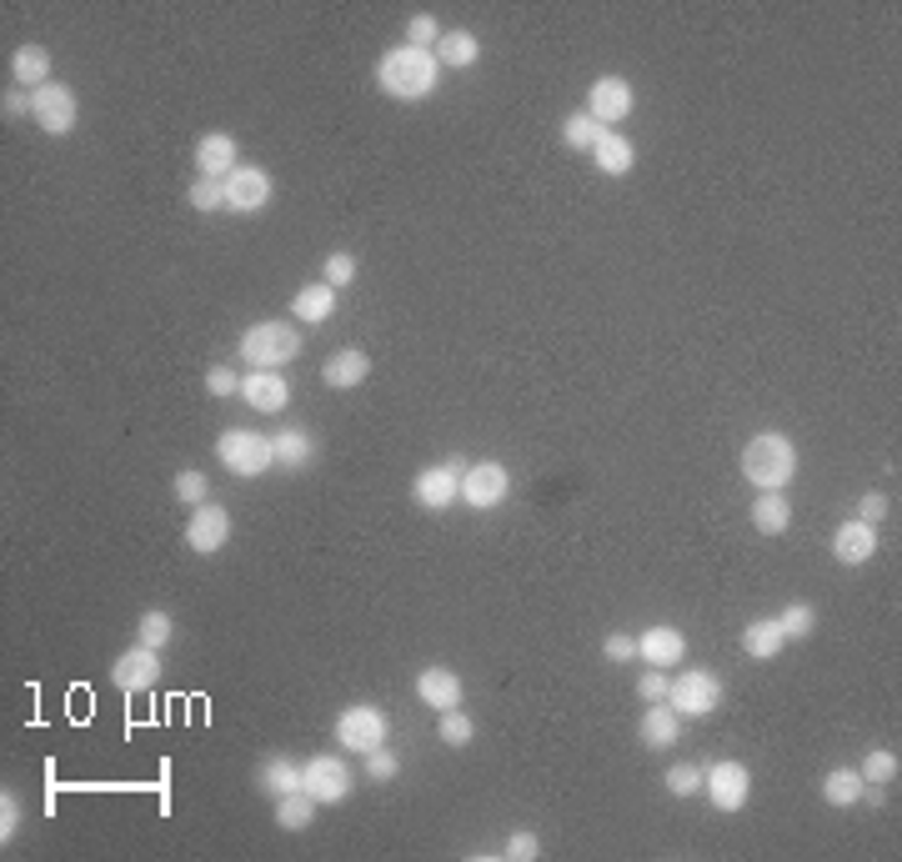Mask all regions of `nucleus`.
I'll list each match as a JSON object with an SVG mask.
<instances>
[{"label": "nucleus", "instance_id": "16", "mask_svg": "<svg viewBox=\"0 0 902 862\" xmlns=\"http://www.w3.org/2000/svg\"><path fill=\"white\" fill-rule=\"evenodd\" d=\"M241 396L251 402V412L276 416L291 406V382H286L282 372H246L241 376Z\"/></svg>", "mask_w": 902, "mask_h": 862}, {"label": "nucleus", "instance_id": "21", "mask_svg": "<svg viewBox=\"0 0 902 862\" xmlns=\"http://www.w3.org/2000/svg\"><path fill=\"white\" fill-rule=\"evenodd\" d=\"M872 552H878V526L868 522H842L832 536V557L842 562V567H862V562H872Z\"/></svg>", "mask_w": 902, "mask_h": 862}, {"label": "nucleus", "instance_id": "17", "mask_svg": "<svg viewBox=\"0 0 902 862\" xmlns=\"http://www.w3.org/2000/svg\"><path fill=\"white\" fill-rule=\"evenodd\" d=\"M416 698L426 702V707H436V712H452V707H461V677L452 672V667H422L416 672Z\"/></svg>", "mask_w": 902, "mask_h": 862}, {"label": "nucleus", "instance_id": "28", "mask_svg": "<svg viewBox=\"0 0 902 862\" xmlns=\"http://www.w3.org/2000/svg\"><path fill=\"white\" fill-rule=\"evenodd\" d=\"M11 76L21 81L25 91H41L45 81H51V51H45V45H35V41L21 45V51L11 55Z\"/></svg>", "mask_w": 902, "mask_h": 862}, {"label": "nucleus", "instance_id": "2", "mask_svg": "<svg viewBox=\"0 0 902 862\" xmlns=\"http://www.w3.org/2000/svg\"><path fill=\"white\" fill-rule=\"evenodd\" d=\"M742 477L757 491H787V481L797 477V447L787 432H757L742 447Z\"/></svg>", "mask_w": 902, "mask_h": 862}, {"label": "nucleus", "instance_id": "38", "mask_svg": "<svg viewBox=\"0 0 902 862\" xmlns=\"http://www.w3.org/2000/svg\"><path fill=\"white\" fill-rule=\"evenodd\" d=\"M436 41H442V25H436L432 11H422V15L406 21V45H416V51H436Z\"/></svg>", "mask_w": 902, "mask_h": 862}, {"label": "nucleus", "instance_id": "46", "mask_svg": "<svg viewBox=\"0 0 902 862\" xmlns=\"http://www.w3.org/2000/svg\"><path fill=\"white\" fill-rule=\"evenodd\" d=\"M537 852H542V842H537V832H527V828H517L507 838V858L511 862H537Z\"/></svg>", "mask_w": 902, "mask_h": 862}, {"label": "nucleus", "instance_id": "20", "mask_svg": "<svg viewBox=\"0 0 902 862\" xmlns=\"http://www.w3.org/2000/svg\"><path fill=\"white\" fill-rule=\"evenodd\" d=\"M637 737H641V747L667 753V747H677V737H682V717H677L667 702H647V712H641V722H637Z\"/></svg>", "mask_w": 902, "mask_h": 862}, {"label": "nucleus", "instance_id": "31", "mask_svg": "<svg viewBox=\"0 0 902 862\" xmlns=\"http://www.w3.org/2000/svg\"><path fill=\"white\" fill-rule=\"evenodd\" d=\"M862 787H868L862 783V773H852V767H832V773L823 777V802L827 808H852V802L862 797Z\"/></svg>", "mask_w": 902, "mask_h": 862}, {"label": "nucleus", "instance_id": "29", "mask_svg": "<svg viewBox=\"0 0 902 862\" xmlns=\"http://www.w3.org/2000/svg\"><path fill=\"white\" fill-rule=\"evenodd\" d=\"M592 161H597V171H607V175H627L632 166H637V146H632L622 131H602Z\"/></svg>", "mask_w": 902, "mask_h": 862}, {"label": "nucleus", "instance_id": "30", "mask_svg": "<svg viewBox=\"0 0 902 862\" xmlns=\"http://www.w3.org/2000/svg\"><path fill=\"white\" fill-rule=\"evenodd\" d=\"M256 783H262V792H266V797L301 792V767H296L291 757H266L262 773H256Z\"/></svg>", "mask_w": 902, "mask_h": 862}, {"label": "nucleus", "instance_id": "1", "mask_svg": "<svg viewBox=\"0 0 902 862\" xmlns=\"http://www.w3.org/2000/svg\"><path fill=\"white\" fill-rule=\"evenodd\" d=\"M376 86L392 100H426L442 86V66H436L432 51H416V45H396V51L381 55L376 66Z\"/></svg>", "mask_w": 902, "mask_h": 862}, {"label": "nucleus", "instance_id": "25", "mask_svg": "<svg viewBox=\"0 0 902 862\" xmlns=\"http://www.w3.org/2000/svg\"><path fill=\"white\" fill-rule=\"evenodd\" d=\"M787 647L783 627H777V617H757V622L742 627V652L757 657V662H772V657Z\"/></svg>", "mask_w": 902, "mask_h": 862}, {"label": "nucleus", "instance_id": "4", "mask_svg": "<svg viewBox=\"0 0 902 862\" xmlns=\"http://www.w3.org/2000/svg\"><path fill=\"white\" fill-rule=\"evenodd\" d=\"M216 461L231 471V477H262V471L276 467V451L266 432H246V426H231L221 432L216 441Z\"/></svg>", "mask_w": 902, "mask_h": 862}, {"label": "nucleus", "instance_id": "44", "mask_svg": "<svg viewBox=\"0 0 902 862\" xmlns=\"http://www.w3.org/2000/svg\"><path fill=\"white\" fill-rule=\"evenodd\" d=\"M15 832H21V797L6 787V792H0V842H11Z\"/></svg>", "mask_w": 902, "mask_h": 862}, {"label": "nucleus", "instance_id": "42", "mask_svg": "<svg viewBox=\"0 0 902 862\" xmlns=\"http://www.w3.org/2000/svg\"><path fill=\"white\" fill-rule=\"evenodd\" d=\"M321 281L337 286V291H341V286H351V281H357V256H351V252H331L327 266H321Z\"/></svg>", "mask_w": 902, "mask_h": 862}, {"label": "nucleus", "instance_id": "5", "mask_svg": "<svg viewBox=\"0 0 902 862\" xmlns=\"http://www.w3.org/2000/svg\"><path fill=\"white\" fill-rule=\"evenodd\" d=\"M467 467H471L467 457H446V461L422 467L416 471V481H412L416 507H426V512H446L452 502H461V471Z\"/></svg>", "mask_w": 902, "mask_h": 862}, {"label": "nucleus", "instance_id": "32", "mask_svg": "<svg viewBox=\"0 0 902 862\" xmlns=\"http://www.w3.org/2000/svg\"><path fill=\"white\" fill-rule=\"evenodd\" d=\"M316 822V797H306V792H286V797H276V828H286V832H306Z\"/></svg>", "mask_w": 902, "mask_h": 862}, {"label": "nucleus", "instance_id": "18", "mask_svg": "<svg viewBox=\"0 0 902 862\" xmlns=\"http://www.w3.org/2000/svg\"><path fill=\"white\" fill-rule=\"evenodd\" d=\"M197 166H201V175H211V181H226V175L241 166V146H236V136H226V131H206V136L197 141Z\"/></svg>", "mask_w": 902, "mask_h": 862}, {"label": "nucleus", "instance_id": "36", "mask_svg": "<svg viewBox=\"0 0 902 862\" xmlns=\"http://www.w3.org/2000/svg\"><path fill=\"white\" fill-rule=\"evenodd\" d=\"M436 737H442L446 747H467L471 737H477V722H471L461 707H452V712H442V717H436Z\"/></svg>", "mask_w": 902, "mask_h": 862}, {"label": "nucleus", "instance_id": "19", "mask_svg": "<svg viewBox=\"0 0 902 862\" xmlns=\"http://www.w3.org/2000/svg\"><path fill=\"white\" fill-rule=\"evenodd\" d=\"M637 657L647 667H677L687 657V637L677 632V627L657 622V627H647V632L637 637Z\"/></svg>", "mask_w": 902, "mask_h": 862}, {"label": "nucleus", "instance_id": "39", "mask_svg": "<svg viewBox=\"0 0 902 862\" xmlns=\"http://www.w3.org/2000/svg\"><path fill=\"white\" fill-rule=\"evenodd\" d=\"M206 471H197V467H185V471H176V497H181L185 507H201V502H211L206 497Z\"/></svg>", "mask_w": 902, "mask_h": 862}, {"label": "nucleus", "instance_id": "27", "mask_svg": "<svg viewBox=\"0 0 902 862\" xmlns=\"http://www.w3.org/2000/svg\"><path fill=\"white\" fill-rule=\"evenodd\" d=\"M272 451H276V461H282L286 471H306L316 461V441H311V432H301V426H291V432H276L272 437Z\"/></svg>", "mask_w": 902, "mask_h": 862}, {"label": "nucleus", "instance_id": "8", "mask_svg": "<svg viewBox=\"0 0 902 862\" xmlns=\"http://www.w3.org/2000/svg\"><path fill=\"white\" fill-rule=\"evenodd\" d=\"M702 792L718 812H742L752 797V773L742 763H732V757H722V763L702 767Z\"/></svg>", "mask_w": 902, "mask_h": 862}, {"label": "nucleus", "instance_id": "37", "mask_svg": "<svg viewBox=\"0 0 902 862\" xmlns=\"http://www.w3.org/2000/svg\"><path fill=\"white\" fill-rule=\"evenodd\" d=\"M777 627H783L787 642H803V637H813L817 627V611L807 607V602H793V607H783V617H777Z\"/></svg>", "mask_w": 902, "mask_h": 862}, {"label": "nucleus", "instance_id": "14", "mask_svg": "<svg viewBox=\"0 0 902 862\" xmlns=\"http://www.w3.org/2000/svg\"><path fill=\"white\" fill-rule=\"evenodd\" d=\"M266 201H272V175H266L262 166H236V171L226 175V211L251 216V211H262Z\"/></svg>", "mask_w": 902, "mask_h": 862}, {"label": "nucleus", "instance_id": "41", "mask_svg": "<svg viewBox=\"0 0 902 862\" xmlns=\"http://www.w3.org/2000/svg\"><path fill=\"white\" fill-rule=\"evenodd\" d=\"M667 792H672V797H692V792H702V767H697V763H677V767H667Z\"/></svg>", "mask_w": 902, "mask_h": 862}, {"label": "nucleus", "instance_id": "6", "mask_svg": "<svg viewBox=\"0 0 902 862\" xmlns=\"http://www.w3.org/2000/svg\"><path fill=\"white\" fill-rule=\"evenodd\" d=\"M667 707L677 712V717H712V712L722 707V682L707 667H692V672H682L677 682H667Z\"/></svg>", "mask_w": 902, "mask_h": 862}, {"label": "nucleus", "instance_id": "12", "mask_svg": "<svg viewBox=\"0 0 902 862\" xmlns=\"http://www.w3.org/2000/svg\"><path fill=\"white\" fill-rule=\"evenodd\" d=\"M110 682H116V692H126V698L151 692L156 682H161V652H151V647L136 642L131 652H120L116 662H110Z\"/></svg>", "mask_w": 902, "mask_h": 862}, {"label": "nucleus", "instance_id": "15", "mask_svg": "<svg viewBox=\"0 0 902 862\" xmlns=\"http://www.w3.org/2000/svg\"><path fill=\"white\" fill-rule=\"evenodd\" d=\"M587 116L597 120V126H617V120H627L632 116V86L622 76H602V81H592V91H587Z\"/></svg>", "mask_w": 902, "mask_h": 862}, {"label": "nucleus", "instance_id": "13", "mask_svg": "<svg viewBox=\"0 0 902 862\" xmlns=\"http://www.w3.org/2000/svg\"><path fill=\"white\" fill-rule=\"evenodd\" d=\"M231 536V512L216 502H201L191 507V522H185V546L197 552V557H211V552H221Z\"/></svg>", "mask_w": 902, "mask_h": 862}, {"label": "nucleus", "instance_id": "40", "mask_svg": "<svg viewBox=\"0 0 902 862\" xmlns=\"http://www.w3.org/2000/svg\"><path fill=\"white\" fill-rule=\"evenodd\" d=\"M185 201H191L197 211H221V206H226V181H211V175H201L197 187L185 191Z\"/></svg>", "mask_w": 902, "mask_h": 862}, {"label": "nucleus", "instance_id": "43", "mask_svg": "<svg viewBox=\"0 0 902 862\" xmlns=\"http://www.w3.org/2000/svg\"><path fill=\"white\" fill-rule=\"evenodd\" d=\"M396 773H402V757L386 753V747H371V753H367V777H371V783H392Z\"/></svg>", "mask_w": 902, "mask_h": 862}, {"label": "nucleus", "instance_id": "49", "mask_svg": "<svg viewBox=\"0 0 902 862\" xmlns=\"http://www.w3.org/2000/svg\"><path fill=\"white\" fill-rule=\"evenodd\" d=\"M882 517H888V497H882V491H868V497H862V502H858V522L878 526Z\"/></svg>", "mask_w": 902, "mask_h": 862}, {"label": "nucleus", "instance_id": "7", "mask_svg": "<svg viewBox=\"0 0 902 862\" xmlns=\"http://www.w3.org/2000/svg\"><path fill=\"white\" fill-rule=\"evenodd\" d=\"M31 116L45 136H71L81 120V100L66 81H45L41 91H31Z\"/></svg>", "mask_w": 902, "mask_h": 862}, {"label": "nucleus", "instance_id": "9", "mask_svg": "<svg viewBox=\"0 0 902 862\" xmlns=\"http://www.w3.org/2000/svg\"><path fill=\"white\" fill-rule=\"evenodd\" d=\"M301 792L316 797V808H327V802L337 808V802L351 797V767L331 753L311 757V763H301Z\"/></svg>", "mask_w": 902, "mask_h": 862}, {"label": "nucleus", "instance_id": "48", "mask_svg": "<svg viewBox=\"0 0 902 862\" xmlns=\"http://www.w3.org/2000/svg\"><path fill=\"white\" fill-rule=\"evenodd\" d=\"M602 652H607V662H637V637H632V632H612L607 642H602Z\"/></svg>", "mask_w": 902, "mask_h": 862}, {"label": "nucleus", "instance_id": "11", "mask_svg": "<svg viewBox=\"0 0 902 862\" xmlns=\"http://www.w3.org/2000/svg\"><path fill=\"white\" fill-rule=\"evenodd\" d=\"M337 743L347 747V753H371V747H381L386 743V717H381V707H371V702L347 707L337 717Z\"/></svg>", "mask_w": 902, "mask_h": 862}, {"label": "nucleus", "instance_id": "45", "mask_svg": "<svg viewBox=\"0 0 902 862\" xmlns=\"http://www.w3.org/2000/svg\"><path fill=\"white\" fill-rule=\"evenodd\" d=\"M667 682H672V677H667L662 667H647V672L637 677V698L641 702H667Z\"/></svg>", "mask_w": 902, "mask_h": 862}, {"label": "nucleus", "instance_id": "3", "mask_svg": "<svg viewBox=\"0 0 902 862\" xmlns=\"http://www.w3.org/2000/svg\"><path fill=\"white\" fill-rule=\"evenodd\" d=\"M241 356L251 361V372H282L301 356V331L291 321H256L241 331Z\"/></svg>", "mask_w": 902, "mask_h": 862}, {"label": "nucleus", "instance_id": "23", "mask_svg": "<svg viewBox=\"0 0 902 862\" xmlns=\"http://www.w3.org/2000/svg\"><path fill=\"white\" fill-rule=\"evenodd\" d=\"M331 311H337V286H327V281L301 286V291H296V301H291V317L301 321V327H321Z\"/></svg>", "mask_w": 902, "mask_h": 862}, {"label": "nucleus", "instance_id": "34", "mask_svg": "<svg viewBox=\"0 0 902 862\" xmlns=\"http://www.w3.org/2000/svg\"><path fill=\"white\" fill-rule=\"evenodd\" d=\"M171 637H176L171 611H161V607L141 611V622H136V642L151 647V652H161V647H171Z\"/></svg>", "mask_w": 902, "mask_h": 862}, {"label": "nucleus", "instance_id": "24", "mask_svg": "<svg viewBox=\"0 0 902 862\" xmlns=\"http://www.w3.org/2000/svg\"><path fill=\"white\" fill-rule=\"evenodd\" d=\"M436 66L442 71H467L477 66V55H481V41L471 31H442V41H436Z\"/></svg>", "mask_w": 902, "mask_h": 862}, {"label": "nucleus", "instance_id": "50", "mask_svg": "<svg viewBox=\"0 0 902 862\" xmlns=\"http://www.w3.org/2000/svg\"><path fill=\"white\" fill-rule=\"evenodd\" d=\"M0 110H6V120H21V116H31V91H6V100H0Z\"/></svg>", "mask_w": 902, "mask_h": 862}, {"label": "nucleus", "instance_id": "33", "mask_svg": "<svg viewBox=\"0 0 902 862\" xmlns=\"http://www.w3.org/2000/svg\"><path fill=\"white\" fill-rule=\"evenodd\" d=\"M602 131L607 126H597V120L587 116V110H572V116L562 120V141H566V151H597V141H602Z\"/></svg>", "mask_w": 902, "mask_h": 862}, {"label": "nucleus", "instance_id": "35", "mask_svg": "<svg viewBox=\"0 0 902 862\" xmlns=\"http://www.w3.org/2000/svg\"><path fill=\"white\" fill-rule=\"evenodd\" d=\"M858 773H862V783L888 787L892 777H898V753H892V747H868V753H862V767H858Z\"/></svg>", "mask_w": 902, "mask_h": 862}, {"label": "nucleus", "instance_id": "26", "mask_svg": "<svg viewBox=\"0 0 902 862\" xmlns=\"http://www.w3.org/2000/svg\"><path fill=\"white\" fill-rule=\"evenodd\" d=\"M752 526L762 536H783L793 526V507H787L783 491H757V502H752Z\"/></svg>", "mask_w": 902, "mask_h": 862}, {"label": "nucleus", "instance_id": "22", "mask_svg": "<svg viewBox=\"0 0 902 862\" xmlns=\"http://www.w3.org/2000/svg\"><path fill=\"white\" fill-rule=\"evenodd\" d=\"M371 376V356L361 347H341L337 356L327 361V372H321V382L331 386V392H351V386H361Z\"/></svg>", "mask_w": 902, "mask_h": 862}, {"label": "nucleus", "instance_id": "47", "mask_svg": "<svg viewBox=\"0 0 902 862\" xmlns=\"http://www.w3.org/2000/svg\"><path fill=\"white\" fill-rule=\"evenodd\" d=\"M206 392L211 396H241V376L231 366H211L206 372Z\"/></svg>", "mask_w": 902, "mask_h": 862}, {"label": "nucleus", "instance_id": "10", "mask_svg": "<svg viewBox=\"0 0 902 862\" xmlns=\"http://www.w3.org/2000/svg\"><path fill=\"white\" fill-rule=\"evenodd\" d=\"M507 491H511V477L501 461H471L467 471H461V502L471 507V512H491V507L507 502Z\"/></svg>", "mask_w": 902, "mask_h": 862}]
</instances>
